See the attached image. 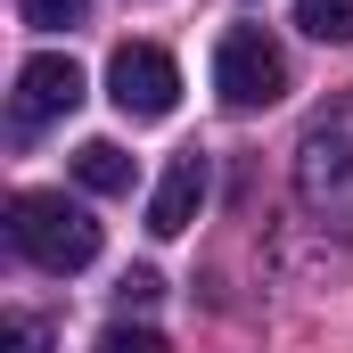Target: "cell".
Returning a JSON list of instances; mask_svg holds the SVG:
<instances>
[{"label": "cell", "mask_w": 353, "mask_h": 353, "mask_svg": "<svg viewBox=\"0 0 353 353\" xmlns=\"http://www.w3.org/2000/svg\"><path fill=\"white\" fill-rule=\"evenodd\" d=\"M17 8H25L33 33H74V25L90 17V0H17Z\"/></svg>", "instance_id": "9"}, {"label": "cell", "mask_w": 353, "mask_h": 353, "mask_svg": "<svg viewBox=\"0 0 353 353\" xmlns=\"http://www.w3.org/2000/svg\"><path fill=\"white\" fill-rule=\"evenodd\" d=\"M0 353H50V321H33V312H8Z\"/></svg>", "instance_id": "11"}, {"label": "cell", "mask_w": 353, "mask_h": 353, "mask_svg": "<svg viewBox=\"0 0 353 353\" xmlns=\"http://www.w3.org/2000/svg\"><path fill=\"white\" fill-rule=\"evenodd\" d=\"M74 181L99 189V197H123V189H132V157H123L115 140H83V148H74Z\"/></svg>", "instance_id": "7"}, {"label": "cell", "mask_w": 353, "mask_h": 353, "mask_svg": "<svg viewBox=\"0 0 353 353\" xmlns=\"http://www.w3.org/2000/svg\"><path fill=\"white\" fill-rule=\"evenodd\" d=\"M296 197L321 222H353V99H321L296 132Z\"/></svg>", "instance_id": "1"}, {"label": "cell", "mask_w": 353, "mask_h": 353, "mask_svg": "<svg viewBox=\"0 0 353 353\" xmlns=\"http://www.w3.org/2000/svg\"><path fill=\"white\" fill-rule=\"evenodd\" d=\"M107 99H115L132 123H157V115H173V99H181V66L157 41H123V50L107 58Z\"/></svg>", "instance_id": "4"}, {"label": "cell", "mask_w": 353, "mask_h": 353, "mask_svg": "<svg viewBox=\"0 0 353 353\" xmlns=\"http://www.w3.org/2000/svg\"><path fill=\"white\" fill-rule=\"evenodd\" d=\"M214 90H222V107H271L279 90H288V58H279V41H271L263 25H239V33H222V50H214Z\"/></svg>", "instance_id": "3"}, {"label": "cell", "mask_w": 353, "mask_h": 353, "mask_svg": "<svg viewBox=\"0 0 353 353\" xmlns=\"http://www.w3.org/2000/svg\"><path fill=\"white\" fill-rule=\"evenodd\" d=\"M296 25L312 41H353V0H296Z\"/></svg>", "instance_id": "8"}, {"label": "cell", "mask_w": 353, "mask_h": 353, "mask_svg": "<svg viewBox=\"0 0 353 353\" xmlns=\"http://www.w3.org/2000/svg\"><path fill=\"white\" fill-rule=\"evenodd\" d=\"M115 296H123V304H157V296H165V279H157V271H123V288H115Z\"/></svg>", "instance_id": "12"}, {"label": "cell", "mask_w": 353, "mask_h": 353, "mask_svg": "<svg viewBox=\"0 0 353 353\" xmlns=\"http://www.w3.org/2000/svg\"><path fill=\"white\" fill-rule=\"evenodd\" d=\"M197 205H205V157L189 148V157H173V165H165L157 197H148V230H157V239H181V230L197 222Z\"/></svg>", "instance_id": "6"}, {"label": "cell", "mask_w": 353, "mask_h": 353, "mask_svg": "<svg viewBox=\"0 0 353 353\" xmlns=\"http://www.w3.org/2000/svg\"><path fill=\"white\" fill-rule=\"evenodd\" d=\"M74 107H83V66H74V58L41 50V58H25V66H17V132L66 123Z\"/></svg>", "instance_id": "5"}, {"label": "cell", "mask_w": 353, "mask_h": 353, "mask_svg": "<svg viewBox=\"0 0 353 353\" xmlns=\"http://www.w3.org/2000/svg\"><path fill=\"white\" fill-rule=\"evenodd\" d=\"M90 353H173L157 329H132V321H115V329H99V345Z\"/></svg>", "instance_id": "10"}, {"label": "cell", "mask_w": 353, "mask_h": 353, "mask_svg": "<svg viewBox=\"0 0 353 353\" xmlns=\"http://www.w3.org/2000/svg\"><path fill=\"white\" fill-rule=\"evenodd\" d=\"M8 247L41 271H83L99 255V222L66 189H25V197H8Z\"/></svg>", "instance_id": "2"}]
</instances>
